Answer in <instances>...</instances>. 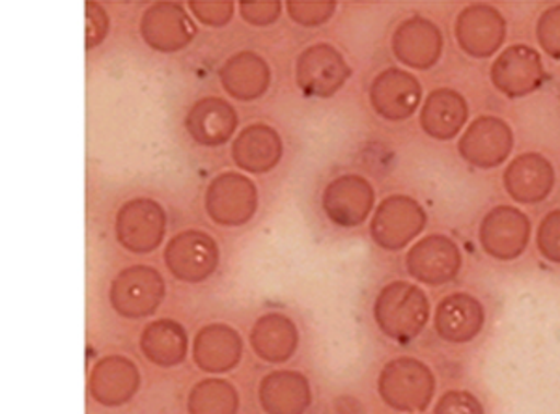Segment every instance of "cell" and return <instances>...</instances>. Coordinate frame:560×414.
<instances>
[{
    "mask_svg": "<svg viewBox=\"0 0 560 414\" xmlns=\"http://www.w3.org/2000/svg\"><path fill=\"white\" fill-rule=\"evenodd\" d=\"M288 15L293 23L314 28L331 20L337 12V2L332 0H288Z\"/></svg>",
    "mask_w": 560,
    "mask_h": 414,
    "instance_id": "cell-30",
    "label": "cell"
},
{
    "mask_svg": "<svg viewBox=\"0 0 560 414\" xmlns=\"http://www.w3.org/2000/svg\"><path fill=\"white\" fill-rule=\"evenodd\" d=\"M86 12V49H94L105 42L110 31V17L107 10L100 2H86L84 4Z\"/></svg>",
    "mask_w": 560,
    "mask_h": 414,
    "instance_id": "cell-34",
    "label": "cell"
},
{
    "mask_svg": "<svg viewBox=\"0 0 560 414\" xmlns=\"http://www.w3.org/2000/svg\"><path fill=\"white\" fill-rule=\"evenodd\" d=\"M533 234L530 218L514 205H497L486 213L478 241L486 255L499 262H512L527 250Z\"/></svg>",
    "mask_w": 560,
    "mask_h": 414,
    "instance_id": "cell-9",
    "label": "cell"
},
{
    "mask_svg": "<svg viewBox=\"0 0 560 414\" xmlns=\"http://www.w3.org/2000/svg\"><path fill=\"white\" fill-rule=\"evenodd\" d=\"M242 357V334L226 323L202 327L192 340V360L206 374L232 371Z\"/></svg>",
    "mask_w": 560,
    "mask_h": 414,
    "instance_id": "cell-21",
    "label": "cell"
},
{
    "mask_svg": "<svg viewBox=\"0 0 560 414\" xmlns=\"http://www.w3.org/2000/svg\"><path fill=\"white\" fill-rule=\"evenodd\" d=\"M546 81L540 52L530 45H510L491 64V83L510 99L530 96Z\"/></svg>",
    "mask_w": 560,
    "mask_h": 414,
    "instance_id": "cell-12",
    "label": "cell"
},
{
    "mask_svg": "<svg viewBox=\"0 0 560 414\" xmlns=\"http://www.w3.org/2000/svg\"><path fill=\"white\" fill-rule=\"evenodd\" d=\"M219 81L232 99L256 102L271 86V68L258 52L242 51L224 62Z\"/></svg>",
    "mask_w": 560,
    "mask_h": 414,
    "instance_id": "cell-24",
    "label": "cell"
},
{
    "mask_svg": "<svg viewBox=\"0 0 560 414\" xmlns=\"http://www.w3.org/2000/svg\"><path fill=\"white\" fill-rule=\"evenodd\" d=\"M221 262L215 239L200 229H185L166 243L165 265L174 279L200 284L213 276Z\"/></svg>",
    "mask_w": 560,
    "mask_h": 414,
    "instance_id": "cell-6",
    "label": "cell"
},
{
    "mask_svg": "<svg viewBox=\"0 0 560 414\" xmlns=\"http://www.w3.org/2000/svg\"><path fill=\"white\" fill-rule=\"evenodd\" d=\"M240 407V394L224 379H206L192 387L187 400L191 414H236Z\"/></svg>",
    "mask_w": 560,
    "mask_h": 414,
    "instance_id": "cell-29",
    "label": "cell"
},
{
    "mask_svg": "<svg viewBox=\"0 0 560 414\" xmlns=\"http://www.w3.org/2000/svg\"><path fill=\"white\" fill-rule=\"evenodd\" d=\"M139 389V366L121 355L100 358L90 374V394L107 407L131 402Z\"/></svg>",
    "mask_w": 560,
    "mask_h": 414,
    "instance_id": "cell-20",
    "label": "cell"
},
{
    "mask_svg": "<svg viewBox=\"0 0 560 414\" xmlns=\"http://www.w3.org/2000/svg\"><path fill=\"white\" fill-rule=\"evenodd\" d=\"M464 265L462 250L445 234H430L415 243L406 255L409 276L427 286H445L458 279Z\"/></svg>",
    "mask_w": 560,
    "mask_h": 414,
    "instance_id": "cell-10",
    "label": "cell"
},
{
    "mask_svg": "<svg viewBox=\"0 0 560 414\" xmlns=\"http://www.w3.org/2000/svg\"><path fill=\"white\" fill-rule=\"evenodd\" d=\"M514 150V131L499 116H478L459 137L458 152L465 163L490 170L503 165Z\"/></svg>",
    "mask_w": 560,
    "mask_h": 414,
    "instance_id": "cell-11",
    "label": "cell"
},
{
    "mask_svg": "<svg viewBox=\"0 0 560 414\" xmlns=\"http://www.w3.org/2000/svg\"><path fill=\"white\" fill-rule=\"evenodd\" d=\"M376 205V191L369 179L359 174H345L325 187L322 210L340 228L364 224Z\"/></svg>",
    "mask_w": 560,
    "mask_h": 414,
    "instance_id": "cell-13",
    "label": "cell"
},
{
    "mask_svg": "<svg viewBox=\"0 0 560 414\" xmlns=\"http://www.w3.org/2000/svg\"><path fill=\"white\" fill-rule=\"evenodd\" d=\"M377 392L388 407L401 413H422L435 394V376L419 358H393L377 377Z\"/></svg>",
    "mask_w": 560,
    "mask_h": 414,
    "instance_id": "cell-2",
    "label": "cell"
},
{
    "mask_svg": "<svg viewBox=\"0 0 560 414\" xmlns=\"http://www.w3.org/2000/svg\"><path fill=\"white\" fill-rule=\"evenodd\" d=\"M353 75L345 55L331 44H316L301 52L295 64V83L308 97L327 99L342 90Z\"/></svg>",
    "mask_w": 560,
    "mask_h": 414,
    "instance_id": "cell-5",
    "label": "cell"
},
{
    "mask_svg": "<svg viewBox=\"0 0 560 414\" xmlns=\"http://www.w3.org/2000/svg\"><path fill=\"white\" fill-rule=\"evenodd\" d=\"M139 347L148 363L158 368H174L187 358L189 334L174 319H158L142 331Z\"/></svg>",
    "mask_w": 560,
    "mask_h": 414,
    "instance_id": "cell-28",
    "label": "cell"
},
{
    "mask_svg": "<svg viewBox=\"0 0 560 414\" xmlns=\"http://www.w3.org/2000/svg\"><path fill=\"white\" fill-rule=\"evenodd\" d=\"M469 120V105L453 88L430 92L420 109V128L435 141H453Z\"/></svg>",
    "mask_w": 560,
    "mask_h": 414,
    "instance_id": "cell-26",
    "label": "cell"
},
{
    "mask_svg": "<svg viewBox=\"0 0 560 414\" xmlns=\"http://www.w3.org/2000/svg\"><path fill=\"white\" fill-rule=\"evenodd\" d=\"M428 213L408 194H393L382 200L370 221V236L377 247L398 252L409 247L424 232Z\"/></svg>",
    "mask_w": 560,
    "mask_h": 414,
    "instance_id": "cell-3",
    "label": "cell"
},
{
    "mask_svg": "<svg viewBox=\"0 0 560 414\" xmlns=\"http://www.w3.org/2000/svg\"><path fill=\"white\" fill-rule=\"evenodd\" d=\"M435 414H485V407L467 390H448L435 405Z\"/></svg>",
    "mask_w": 560,
    "mask_h": 414,
    "instance_id": "cell-35",
    "label": "cell"
},
{
    "mask_svg": "<svg viewBox=\"0 0 560 414\" xmlns=\"http://www.w3.org/2000/svg\"><path fill=\"white\" fill-rule=\"evenodd\" d=\"M140 36L153 51L176 52L191 45L197 26L178 2H155L140 20Z\"/></svg>",
    "mask_w": 560,
    "mask_h": 414,
    "instance_id": "cell-15",
    "label": "cell"
},
{
    "mask_svg": "<svg viewBox=\"0 0 560 414\" xmlns=\"http://www.w3.org/2000/svg\"><path fill=\"white\" fill-rule=\"evenodd\" d=\"M536 245L548 262L560 265V210L549 211L536 232Z\"/></svg>",
    "mask_w": 560,
    "mask_h": 414,
    "instance_id": "cell-32",
    "label": "cell"
},
{
    "mask_svg": "<svg viewBox=\"0 0 560 414\" xmlns=\"http://www.w3.org/2000/svg\"><path fill=\"white\" fill-rule=\"evenodd\" d=\"M430 299L422 287L396 281L382 287L374 300V319L383 336L396 344L419 339L430 321Z\"/></svg>",
    "mask_w": 560,
    "mask_h": 414,
    "instance_id": "cell-1",
    "label": "cell"
},
{
    "mask_svg": "<svg viewBox=\"0 0 560 414\" xmlns=\"http://www.w3.org/2000/svg\"><path fill=\"white\" fill-rule=\"evenodd\" d=\"M503 184L509 197L517 204H541L553 192L555 168L551 161L540 153H522L510 161Z\"/></svg>",
    "mask_w": 560,
    "mask_h": 414,
    "instance_id": "cell-18",
    "label": "cell"
},
{
    "mask_svg": "<svg viewBox=\"0 0 560 414\" xmlns=\"http://www.w3.org/2000/svg\"><path fill=\"white\" fill-rule=\"evenodd\" d=\"M206 213L213 223L237 228L255 217L258 187L253 179L237 173L219 174L206 189Z\"/></svg>",
    "mask_w": 560,
    "mask_h": 414,
    "instance_id": "cell-7",
    "label": "cell"
},
{
    "mask_svg": "<svg viewBox=\"0 0 560 414\" xmlns=\"http://www.w3.org/2000/svg\"><path fill=\"white\" fill-rule=\"evenodd\" d=\"M536 38L548 57L560 60V4L541 13L536 25Z\"/></svg>",
    "mask_w": 560,
    "mask_h": 414,
    "instance_id": "cell-33",
    "label": "cell"
},
{
    "mask_svg": "<svg viewBox=\"0 0 560 414\" xmlns=\"http://www.w3.org/2000/svg\"><path fill=\"white\" fill-rule=\"evenodd\" d=\"M258 400L268 414H305L313 402L311 381L301 371H271L260 381Z\"/></svg>",
    "mask_w": 560,
    "mask_h": 414,
    "instance_id": "cell-25",
    "label": "cell"
},
{
    "mask_svg": "<svg viewBox=\"0 0 560 414\" xmlns=\"http://www.w3.org/2000/svg\"><path fill=\"white\" fill-rule=\"evenodd\" d=\"M445 38L440 26L427 17H409L396 26L393 52L396 60L411 70H430L443 55Z\"/></svg>",
    "mask_w": 560,
    "mask_h": 414,
    "instance_id": "cell-17",
    "label": "cell"
},
{
    "mask_svg": "<svg viewBox=\"0 0 560 414\" xmlns=\"http://www.w3.org/2000/svg\"><path fill=\"white\" fill-rule=\"evenodd\" d=\"M282 139L268 123H253L232 142V159L247 174H268L282 159Z\"/></svg>",
    "mask_w": 560,
    "mask_h": 414,
    "instance_id": "cell-23",
    "label": "cell"
},
{
    "mask_svg": "<svg viewBox=\"0 0 560 414\" xmlns=\"http://www.w3.org/2000/svg\"><path fill=\"white\" fill-rule=\"evenodd\" d=\"M243 21L253 26H269L277 23L282 13L279 0H261V2H240Z\"/></svg>",
    "mask_w": 560,
    "mask_h": 414,
    "instance_id": "cell-36",
    "label": "cell"
},
{
    "mask_svg": "<svg viewBox=\"0 0 560 414\" xmlns=\"http://www.w3.org/2000/svg\"><path fill=\"white\" fill-rule=\"evenodd\" d=\"M486 326L485 305L471 294L446 295L435 308L433 327L446 344H469Z\"/></svg>",
    "mask_w": 560,
    "mask_h": 414,
    "instance_id": "cell-19",
    "label": "cell"
},
{
    "mask_svg": "<svg viewBox=\"0 0 560 414\" xmlns=\"http://www.w3.org/2000/svg\"><path fill=\"white\" fill-rule=\"evenodd\" d=\"M248 342L264 363H288L300 345V331L284 314L269 312L256 319Z\"/></svg>",
    "mask_w": 560,
    "mask_h": 414,
    "instance_id": "cell-27",
    "label": "cell"
},
{
    "mask_svg": "<svg viewBox=\"0 0 560 414\" xmlns=\"http://www.w3.org/2000/svg\"><path fill=\"white\" fill-rule=\"evenodd\" d=\"M163 274L150 265H131L116 274L108 289V300L118 316L126 319L150 318L165 300Z\"/></svg>",
    "mask_w": 560,
    "mask_h": 414,
    "instance_id": "cell-4",
    "label": "cell"
},
{
    "mask_svg": "<svg viewBox=\"0 0 560 414\" xmlns=\"http://www.w3.org/2000/svg\"><path fill=\"white\" fill-rule=\"evenodd\" d=\"M185 129L200 146H223L236 133V109L221 97H202L185 116Z\"/></svg>",
    "mask_w": 560,
    "mask_h": 414,
    "instance_id": "cell-22",
    "label": "cell"
},
{
    "mask_svg": "<svg viewBox=\"0 0 560 414\" xmlns=\"http://www.w3.org/2000/svg\"><path fill=\"white\" fill-rule=\"evenodd\" d=\"M116 239L133 255H150L166 236V213L152 198H133L116 213Z\"/></svg>",
    "mask_w": 560,
    "mask_h": 414,
    "instance_id": "cell-8",
    "label": "cell"
},
{
    "mask_svg": "<svg viewBox=\"0 0 560 414\" xmlns=\"http://www.w3.org/2000/svg\"><path fill=\"white\" fill-rule=\"evenodd\" d=\"M370 103L383 120H408L422 103V84L409 71L387 68L370 84Z\"/></svg>",
    "mask_w": 560,
    "mask_h": 414,
    "instance_id": "cell-16",
    "label": "cell"
},
{
    "mask_svg": "<svg viewBox=\"0 0 560 414\" xmlns=\"http://www.w3.org/2000/svg\"><path fill=\"white\" fill-rule=\"evenodd\" d=\"M454 36L462 51L472 58H490L506 38L503 13L490 4H471L459 12Z\"/></svg>",
    "mask_w": 560,
    "mask_h": 414,
    "instance_id": "cell-14",
    "label": "cell"
},
{
    "mask_svg": "<svg viewBox=\"0 0 560 414\" xmlns=\"http://www.w3.org/2000/svg\"><path fill=\"white\" fill-rule=\"evenodd\" d=\"M189 10L202 25L221 28L234 17L236 4L232 0H191Z\"/></svg>",
    "mask_w": 560,
    "mask_h": 414,
    "instance_id": "cell-31",
    "label": "cell"
}]
</instances>
